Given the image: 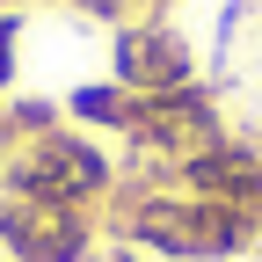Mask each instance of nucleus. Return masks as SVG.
<instances>
[{
	"mask_svg": "<svg viewBox=\"0 0 262 262\" xmlns=\"http://www.w3.org/2000/svg\"><path fill=\"white\" fill-rule=\"evenodd\" d=\"M102 233H117L124 248L139 255H175V262H233L262 241V219L233 211V204H211V196H189L168 182H131L124 196L102 204Z\"/></svg>",
	"mask_w": 262,
	"mask_h": 262,
	"instance_id": "1",
	"label": "nucleus"
},
{
	"mask_svg": "<svg viewBox=\"0 0 262 262\" xmlns=\"http://www.w3.org/2000/svg\"><path fill=\"white\" fill-rule=\"evenodd\" d=\"M117 189V160L88 139V131L58 124L44 139H22L8 160H0V196H22V204H80L102 211Z\"/></svg>",
	"mask_w": 262,
	"mask_h": 262,
	"instance_id": "2",
	"label": "nucleus"
},
{
	"mask_svg": "<svg viewBox=\"0 0 262 262\" xmlns=\"http://www.w3.org/2000/svg\"><path fill=\"white\" fill-rule=\"evenodd\" d=\"M124 139L139 146L146 160L175 168V160L204 153L226 139V117H219V95L196 80V88H175V95H131V117H124Z\"/></svg>",
	"mask_w": 262,
	"mask_h": 262,
	"instance_id": "3",
	"label": "nucleus"
},
{
	"mask_svg": "<svg viewBox=\"0 0 262 262\" xmlns=\"http://www.w3.org/2000/svg\"><path fill=\"white\" fill-rule=\"evenodd\" d=\"M95 248H102V211L0 196V255L8 262H95Z\"/></svg>",
	"mask_w": 262,
	"mask_h": 262,
	"instance_id": "4",
	"label": "nucleus"
},
{
	"mask_svg": "<svg viewBox=\"0 0 262 262\" xmlns=\"http://www.w3.org/2000/svg\"><path fill=\"white\" fill-rule=\"evenodd\" d=\"M110 80L131 88V95H175V88H196L204 73H196V51H189V37L175 22L131 15L110 37Z\"/></svg>",
	"mask_w": 262,
	"mask_h": 262,
	"instance_id": "5",
	"label": "nucleus"
},
{
	"mask_svg": "<svg viewBox=\"0 0 262 262\" xmlns=\"http://www.w3.org/2000/svg\"><path fill=\"white\" fill-rule=\"evenodd\" d=\"M58 110H66V124H73V131H110V139H124L131 88H117V80H95V88H73Z\"/></svg>",
	"mask_w": 262,
	"mask_h": 262,
	"instance_id": "6",
	"label": "nucleus"
},
{
	"mask_svg": "<svg viewBox=\"0 0 262 262\" xmlns=\"http://www.w3.org/2000/svg\"><path fill=\"white\" fill-rule=\"evenodd\" d=\"M0 117H8L15 146H22V139H44V131H58V124H66V110H58V102H44V95H22V102H8Z\"/></svg>",
	"mask_w": 262,
	"mask_h": 262,
	"instance_id": "7",
	"label": "nucleus"
},
{
	"mask_svg": "<svg viewBox=\"0 0 262 262\" xmlns=\"http://www.w3.org/2000/svg\"><path fill=\"white\" fill-rule=\"evenodd\" d=\"M15 37H22V15H0V95L15 88Z\"/></svg>",
	"mask_w": 262,
	"mask_h": 262,
	"instance_id": "8",
	"label": "nucleus"
},
{
	"mask_svg": "<svg viewBox=\"0 0 262 262\" xmlns=\"http://www.w3.org/2000/svg\"><path fill=\"white\" fill-rule=\"evenodd\" d=\"M175 0H131V15H168Z\"/></svg>",
	"mask_w": 262,
	"mask_h": 262,
	"instance_id": "9",
	"label": "nucleus"
},
{
	"mask_svg": "<svg viewBox=\"0 0 262 262\" xmlns=\"http://www.w3.org/2000/svg\"><path fill=\"white\" fill-rule=\"evenodd\" d=\"M22 8H44V0H0V15H22ZM73 8V0H66Z\"/></svg>",
	"mask_w": 262,
	"mask_h": 262,
	"instance_id": "10",
	"label": "nucleus"
},
{
	"mask_svg": "<svg viewBox=\"0 0 262 262\" xmlns=\"http://www.w3.org/2000/svg\"><path fill=\"white\" fill-rule=\"evenodd\" d=\"M15 153V131H8V117H0V160H8Z\"/></svg>",
	"mask_w": 262,
	"mask_h": 262,
	"instance_id": "11",
	"label": "nucleus"
},
{
	"mask_svg": "<svg viewBox=\"0 0 262 262\" xmlns=\"http://www.w3.org/2000/svg\"><path fill=\"white\" fill-rule=\"evenodd\" d=\"M110 262H146V255H139V248H124V241H117V255H110Z\"/></svg>",
	"mask_w": 262,
	"mask_h": 262,
	"instance_id": "12",
	"label": "nucleus"
}]
</instances>
